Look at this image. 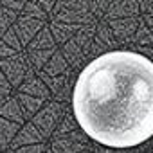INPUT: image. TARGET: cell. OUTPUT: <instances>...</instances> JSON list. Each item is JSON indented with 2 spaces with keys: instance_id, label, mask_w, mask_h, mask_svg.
<instances>
[{
  "instance_id": "1",
  "label": "cell",
  "mask_w": 153,
  "mask_h": 153,
  "mask_svg": "<svg viewBox=\"0 0 153 153\" xmlns=\"http://www.w3.org/2000/svg\"><path fill=\"white\" fill-rule=\"evenodd\" d=\"M72 110L81 130L108 148H133L153 137V61L112 51L78 76Z\"/></svg>"
}]
</instances>
